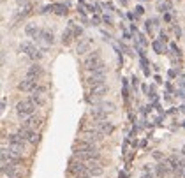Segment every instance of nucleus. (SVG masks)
Masks as SVG:
<instances>
[{
  "label": "nucleus",
  "instance_id": "nucleus-1",
  "mask_svg": "<svg viewBox=\"0 0 185 178\" xmlns=\"http://www.w3.org/2000/svg\"><path fill=\"white\" fill-rule=\"evenodd\" d=\"M72 157L79 159V161H90V159H97V161H101V152H99L97 145L79 143L78 146H74Z\"/></svg>",
  "mask_w": 185,
  "mask_h": 178
},
{
  "label": "nucleus",
  "instance_id": "nucleus-2",
  "mask_svg": "<svg viewBox=\"0 0 185 178\" xmlns=\"http://www.w3.org/2000/svg\"><path fill=\"white\" fill-rule=\"evenodd\" d=\"M83 69L88 72H106V65L101 58V51H92L83 60Z\"/></svg>",
  "mask_w": 185,
  "mask_h": 178
},
{
  "label": "nucleus",
  "instance_id": "nucleus-3",
  "mask_svg": "<svg viewBox=\"0 0 185 178\" xmlns=\"http://www.w3.org/2000/svg\"><path fill=\"white\" fill-rule=\"evenodd\" d=\"M35 108H37V106H35L30 99H23V101H20V102L16 104V113H18L20 118H27V116H30V115H34Z\"/></svg>",
  "mask_w": 185,
  "mask_h": 178
},
{
  "label": "nucleus",
  "instance_id": "nucleus-4",
  "mask_svg": "<svg viewBox=\"0 0 185 178\" xmlns=\"http://www.w3.org/2000/svg\"><path fill=\"white\" fill-rule=\"evenodd\" d=\"M102 134L93 131V129H88V131H83L81 136H79V143H87V145H97L102 141Z\"/></svg>",
  "mask_w": 185,
  "mask_h": 178
},
{
  "label": "nucleus",
  "instance_id": "nucleus-5",
  "mask_svg": "<svg viewBox=\"0 0 185 178\" xmlns=\"http://www.w3.org/2000/svg\"><path fill=\"white\" fill-rule=\"evenodd\" d=\"M20 51H23L27 57H30L32 60H41L44 57V53L39 50V48H35V44H32V42H28V41H25V42H21L20 44Z\"/></svg>",
  "mask_w": 185,
  "mask_h": 178
},
{
  "label": "nucleus",
  "instance_id": "nucleus-6",
  "mask_svg": "<svg viewBox=\"0 0 185 178\" xmlns=\"http://www.w3.org/2000/svg\"><path fill=\"white\" fill-rule=\"evenodd\" d=\"M69 173L74 175V176H79V175H88V168H87V164L83 162V161L72 157V159H71V162H69ZM88 176H90V175H88Z\"/></svg>",
  "mask_w": 185,
  "mask_h": 178
},
{
  "label": "nucleus",
  "instance_id": "nucleus-7",
  "mask_svg": "<svg viewBox=\"0 0 185 178\" xmlns=\"http://www.w3.org/2000/svg\"><path fill=\"white\" fill-rule=\"evenodd\" d=\"M90 129L101 132L102 136H111V134L115 132V125H113L109 120H95V124H93Z\"/></svg>",
  "mask_w": 185,
  "mask_h": 178
},
{
  "label": "nucleus",
  "instance_id": "nucleus-8",
  "mask_svg": "<svg viewBox=\"0 0 185 178\" xmlns=\"http://www.w3.org/2000/svg\"><path fill=\"white\" fill-rule=\"evenodd\" d=\"M41 125H42V120L34 116V115H30V116H27V118H21V127H25V129L37 131V129H41Z\"/></svg>",
  "mask_w": 185,
  "mask_h": 178
},
{
  "label": "nucleus",
  "instance_id": "nucleus-9",
  "mask_svg": "<svg viewBox=\"0 0 185 178\" xmlns=\"http://www.w3.org/2000/svg\"><path fill=\"white\" fill-rule=\"evenodd\" d=\"M108 92H109V87L106 85V81L101 83V85H95V87H90V95H92L90 99H101V97H104Z\"/></svg>",
  "mask_w": 185,
  "mask_h": 178
},
{
  "label": "nucleus",
  "instance_id": "nucleus-10",
  "mask_svg": "<svg viewBox=\"0 0 185 178\" xmlns=\"http://www.w3.org/2000/svg\"><path fill=\"white\" fill-rule=\"evenodd\" d=\"M155 171H157V176H161V178L173 176V171H171V166H169V162H168V159H164V161H161V162L157 164Z\"/></svg>",
  "mask_w": 185,
  "mask_h": 178
},
{
  "label": "nucleus",
  "instance_id": "nucleus-11",
  "mask_svg": "<svg viewBox=\"0 0 185 178\" xmlns=\"http://www.w3.org/2000/svg\"><path fill=\"white\" fill-rule=\"evenodd\" d=\"M18 134L23 136V138L27 139V143H30V145H37V143H39V139H41L39 134L35 132V131H30V129H25V127H20Z\"/></svg>",
  "mask_w": 185,
  "mask_h": 178
},
{
  "label": "nucleus",
  "instance_id": "nucleus-12",
  "mask_svg": "<svg viewBox=\"0 0 185 178\" xmlns=\"http://www.w3.org/2000/svg\"><path fill=\"white\" fill-rule=\"evenodd\" d=\"M108 115H109V111L104 109L101 104H97V106H93V108L90 109V116H92L93 120H108Z\"/></svg>",
  "mask_w": 185,
  "mask_h": 178
},
{
  "label": "nucleus",
  "instance_id": "nucleus-13",
  "mask_svg": "<svg viewBox=\"0 0 185 178\" xmlns=\"http://www.w3.org/2000/svg\"><path fill=\"white\" fill-rule=\"evenodd\" d=\"M106 81V72H90V76L87 78V85L88 87H95Z\"/></svg>",
  "mask_w": 185,
  "mask_h": 178
},
{
  "label": "nucleus",
  "instance_id": "nucleus-14",
  "mask_svg": "<svg viewBox=\"0 0 185 178\" xmlns=\"http://www.w3.org/2000/svg\"><path fill=\"white\" fill-rule=\"evenodd\" d=\"M37 79H32V78H25L23 81H20V85H18V90H21V92H34V88L37 87Z\"/></svg>",
  "mask_w": 185,
  "mask_h": 178
},
{
  "label": "nucleus",
  "instance_id": "nucleus-15",
  "mask_svg": "<svg viewBox=\"0 0 185 178\" xmlns=\"http://www.w3.org/2000/svg\"><path fill=\"white\" fill-rule=\"evenodd\" d=\"M93 44V39H90V37H87V39H81L78 42V46H76V53L78 55H85L90 51V48H92Z\"/></svg>",
  "mask_w": 185,
  "mask_h": 178
},
{
  "label": "nucleus",
  "instance_id": "nucleus-16",
  "mask_svg": "<svg viewBox=\"0 0 185 178\" xmlns=\"http://www.w3.org/2000/svg\"><path fill=\"white\" fill-rule=\"evenodd\" d=\"M72 39H76V37H74V23L71 21V23L67 25V28H65V32L62 34V44L63 46L71 44V42H72Z\"/></svg>",
  "mask_w": 185,
  "mask_h": 178
},
{
  "label": "nucleus",
  "instance_id": "nucleus-17",
  "mask_svg": "<svg viewBox=\"0 0 185 178\" xmlns=\"http://www.w3.org/2000/svg\"><path fill=\"white\" fill-rule=\"evenodd\" d=\"M42 67H41L39 64H34L30 65L28 69H27V78H32V79H39L41 76H42Z\"/></svg>",
  "mask_w": 185,
  "mask_h": 178
},
{
  "label": "nucleus",
  "instance_id": "nucleus-18",
  "mask_svg": "<svg viewBox=\"0 0 185 178\" xmlns=\"http://www.w3.org/2000/svg\"><path fill=\"white\" fill-rule=\"evenodd\" d=\"M25 34L28 35V37H32V39H37L41 34V28L37 25H27L25 27Z\"/></svg>",
  "mask_w": 185,
  "mask_h": 178
},
{
  "label": "nucleus",
  "instance_id": "nucleus-19",
  "mask_svg": "<svg viewBox=\"0 0 185 178\" xmlns=\"http://www.w3.org/2000/svg\"><path fill=\"white\" fill-rule=\"evenodd\" d=\"M28 99L32 101L35 106H44V104H46V95L44 94H32Z\"/></svg>",
  "mask_w": 185,
  "mask_h": 178
},
{
  "label": "nucleus",
  "instance_id": "nucleus-20",
  "mask_svg": "<svg viewBox=\"0 0 185 178\" xmlns=\"http://www.w3.org/2000/svg\"><path fill=\"white\" fill-rule=\"evenodd\" d=\"M104 173V168H102V162L101 164H97V166H93V168H90L88 169V175H90V176H101V175Z\"/></svg>",
  "mask_w": 185,
  "mask_h": 178
},
{
  "label": "nucleus",
  "instance_id": "nucleus-21",
  "mask_svg": "<svg viewBox=\"0 0 185 178\" xmlns=\"http://www.w3.org/2000/svg\"><path fill=\"white\" fill-rule=\"evenodd\" d=\"M152 48H153V51H155V53H164V42H162L161 39L159 41H153V44H152Z\"/></svg>",
  "mask_w": 185,
  "mask_h": 178
},
{
  "label": "nucleus",
  "instance_id": "nucleus-22",
  "mask_svg": "<svg viewBox=\"0 0 185 178\" xmlns=\"http://www.w3.org/2000/svg\"><path fill=\"white\" fill-rule=\"evenodd\" d=\"M53 11L57 14H67V5L63 4H53Z\"/></svg>",
  "mask_w": 185,
  "mask_h": 178
},
{
  "label": "nucleus",
  "instance_id": "nucleus-23",
  "mask_svg": "<svg viewBox=\"0 0 185 178\" xmlns=\"http://www.w3.org/2000/svg\"><path fill=\"white\" fill-rule=\"evenodd\" d=\"M46 92H48V88H46V87H42V85H37L32 94H46Z\"/></svg>",
  "mask_w": 185,
  "mask_h": 178
},
{
  "label": "nucleus",
  "instance_id": "nucleus-24",
  "mask_svg": "<svg viewBox=\"0 0 185 178\" xmlns=\"http://www.w3.org/2000/svg\"><path fill=\"white\" fill-rule=\"evenodd\" d=\"M157 9L161 11V12H162V11H166V9H171V2H164V4L161 2V4L157 5Z\"/></svg>",
  "mask_w": 185,
  "mask_h": 178
},
{
  "label": "nucleus",
  "instance_id": "nucleus-25",
  "mask_svg": "<svg viewBox=\"0 0 185 178\" xmlns=\"http://www.w3.org/2000/svg\"><path fill=\"white\" fill-rule=\"evenodd\" d=\"M30 12H32V5H30V4H25V7H23V12H21V16H28Z\"/></svg>",
  "mask_w": 185,
  "mask_h": 178
},
{
  "label": "nucleus",
  "instance_id": "nucleus-26",
  "mask_svg": "<svg viewBox=\"0 0 185 178\" xmlns=\"http://www.w3.org/2000/svg\"><path fill=\"white\" fill-rule=\"evenodd\" d=\"M81 34H83V28H81V27H78V25H74V37L78 39Z\"/></svg>",
  "mask_w": 185,
  "mask_h": 178
},
{
  "label": "nucleus",
  "instance_id": "nucleus-27",
  "mask_svg": "<svg viewBox=\"0 0 185 178\" xmlns=\"http://www.w3.org/2000/svg\"><path fill=\"white\" fill-rule=\"evenodd\" d=\"M173 30H175L176 37H180V35H182V30H180V27H178V25H175V27H173Z\"/></svg>",
  "mask_w": 185,
  "mask_h": 178
},
{
  "label": "nucleus",
  "instance_id": "nucleus-28",
  "mask_svg": "<svg viewBox=\"0 0 185 178\" xmlns=\"http://www.w3.org/2000/svg\"><path fill=\"white\" fill-rule=\"evenodd\" d=\"M143 12H145V11H143V7H141V5H138V7H136V14L139 16V14H143Z\"/></svg>",
  "mask_w": 185,
  "mask_h": 178
},
{
  "label": "nucleus",
  "instance_id": "nucleus-29",
  "mask_svg": "<svg viewBox=\"0 0 185 178\" xmlns=\"http://www.w3.org/2000/svg\"><path fill=\"white\" fill-rule=\"evenodd\" d=\"M138 39H139V42H141L143 46L146 44V39H145V35H139V37H138Z\"/></svg>",
  "mask_w": 185,
  "mask_h": 178
},
{
  "label": "nucleus",
  "instance_id": "nucleus-30",
  "mask_svg": "<svg viewBox=\"0 0 185 178\" xmlns=\"http://www.w3.org/2000/svg\"><path fill=\"white\" fill-rule=\"evenodd\" d=\"M145 28L150 32V30H152V21H146V23H145Z\"/></svg>",
  "mask_w": 185,
  "mask_h": 178
},
{
  "label": "nucleus",
  "instance_id": "nucleus-31",
  "mask_svg": "<svg viewBox=\"0 0 185 178\" xmlns=\"http://www.w3.org/2000/svg\"><path fill=\"white\" fill-rule=\"evenodd\" d=\"M132 87H138V78L136 76H132Z\"/></svg>",
  "mask_w": 185,
  "mask_h": 178
},
{
  "label": "nucleus",
  "instance_id": "nucleus-32",
  "mask_svg": "<svg viewBox=\"0 0 185 178\" xmlns=\"http://www.w3.org/2000/svg\"><path fill=\"white\" fill-rule=\"evenodd\" d=\"M182 178H185V161H183V166H182Z\"/></svg>",
  "mask_w": 185,
  "mask_h": 178
},
{
  "label": "nucleus",
  "instance_id": "nucleus-33",
  "mask_svg": "<svg viewBox=\"0 0 185 178\" xmlns=\"http://www.w3.org/2000/svg\"><path fill=\"white\" fill-rule=\"evenodd\" d=\"M161 41H162V42H166V41H168V37H166V34H161Z\"/></svg>",
  "mask_w": 185,
  "mask_h": 178
},
{
  "label": "nucleus",
  "instance_id": "nucleus-34",
  "mask_svg": "<svg viewBox=\"0 0 185 178\" xmlns=\"http://www.w3.org/2000/svg\"><path fill=\"white\" fill-rule=\"evenodd\" d=\"M141 178H152V175H150V173H143Z\"/></svg>",
  "mask_w": 185,
  "mask_h": 178
},
{
  "label": "nucleus",
  "instance_id": "nucleus-35",
  "mask_svg": "<svg viewBox=\"0 0 185 178\" xmlns=\"http://www.w3.org/2000/svg\"><path fill=\"white\" fill-rule=\"evenodd\" d=\"M16 2H18L20 5H21V4H27V0H16Z\"/></svg>",
  "mask_w": 185,
  "mask_h": 178
},
{
  "label": "nucleus",
  "instance_id": "nucleus-36",
  "mask_svg": "<svg viewBox=\"0 0 185 178\" xmlns=\"http://www.w3.org/2000/svg\"><path fill=\"white\" fill-rule=\"evenodd\" d=\"M120 178H125V175H123V173H120Z\"/></svg>",
  "mask_w": 185,
  "mask_h": 178
},
{
  "label": "nucleus",
  "instance_id": "nucleus-37",
  "mask_svg": "<svg viewBox=\"0 0 185 178\" xmlns=\"http://www.w3.org/2000/svg\"><path fill=\"white\" fill-rule=\"evenodd\" d=\"M180 109H182V111H183V113H185V106H182V108H180Z\"/></svg>",
  "mask_w": 185,
  "mask_h": 178
},
{
  "label": "nucleus",
  "instance_id": "nucleus-38",
  "mask_svg": "<svg viewBox=\"0 0 185 178\" xmlns=\"http://www.w3.org/2000/svg\"><path fill=\"white\" fill-rule=\"evenodd\" d=\"M182 152H183V155H185V145H183V148H182Z\"/></svg>",
  "mask_w": 185,
  "mask_h": 178
},
{
  "label": "nucleus",
  "instance_id": "nucleus-39",
  "mask_svg": "<svg viewBox=\"0 0 185 178\" xmlns=\"http://www.w3.org/2000/svg\"><path fill=\"white\" fill-rule=\"evenodd\" d=\"M183 127H185V122H183Z\"/></svg>",
  "mask_w": 185,
  "mask_h": 178
},
{
  "label": "nucleus",
  "instance_id": "nucleus-40",
  "mask_svg": "<svg viewBox=\"0 0 185 178\" xmlns=\"http://www.w3.org/2000/svg\"><path fill=\"white\" fill-rule=\"evenodd\" d=\"M145 2H146V0H145Z\"/></svg>",
  "mask_w": 185,
  "mask_h": 178
}]
</instances>
